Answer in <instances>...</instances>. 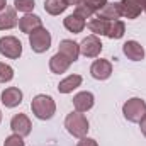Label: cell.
<instances>
[{"label": "cell", "mask_w": 146, "mask_h": 146, "mask_svg": "<svg viewBox=\"0 0 146 146\" xmlns=\"http://www.w3.org/2000/svg\"><path fill=\"white\" fill-rule=\"evenodd\" d=\"M31 110L39 121H49L56 114V102L53 100L51 95L39 94L31 102Z\"/></svg>", "instance_id": "obj_1"}, {"label": "cell", "mask_w": 146, "mask_h": 146, "mask_svg": "<svg viewBox=\"0 0 146 146\" xmlns=\"http://www.w3.org/2000/svg\"><path fill=\"white\" fill-rule=\"evenodd\" d=\"M90 124H88V121H87V117H85V114L83 112H70L68 115H66V119H65V127H66V131L72 134L73 138H83V136H87V133H88V127Z\"/></svg>", "instance_id": "obj_2"}, {"label": "cell", "mask_w": 146, "mask_h": 146, "mask_svg": "<svg viewBox=\"0 0 146 146\" xmlns=\"http://www.w3.org/2000/svg\"><path fill=\"white\" fill-rule=\"evenodd\" d=\"M146 114V102L139 97H133L124 102L122 106V115L129 122H139Z\"/></svg>", "instance_id": "obj_3"}, {"label": "cell", "mask_w": 146, "mask_h": 146, "mask_svg": "<svg viewBox=\"0 0 146 146\" xmlns=\"http://www.w3.org/2000/svg\"><path fill=\"white\" fill-rule=\"evenodd\" d=\"M51 34H49V31L46 29V27H37L34 29L31 34H29V44H31V49L37 53V54H41V53H46L49 48H51Z\"/></svg>", "instance_id": "obj_4"}, {"label": "cell", "mask_w": 146, "mask_h": 146, "mask_svg": "<svg viewBox=\"0 0 146 146\" xmlns=\"http://www.w3.org/2000/svg\"><path fill=\"white\" fill-rule=\"evenodd\" d=\"M0 54L9 60H19L22 54V42L15 36L0 37Z\"/></svg>", "instance_id": "obj_5"}, {"label": "cell", "mask_w": 146, "mask_h": 146, "mask_svg": "<svg viewBox=\"0 0 146 146\" xmlns=\"http://www.w3.org/2000/svg\"><path fill=\"white\" fill-rule=\"evenodd\" d=\"M102 48H104V44L99 39V36L90 34L80 42V54H83L85 58H97L102 53Z\"/></svg>", "instance_id": "obj_6"}, {"label": "cell", "mask_w": 146, "mask_h": 146, "mask_svg": "<svg viewBox=\"0 0 146 146\" xmlns=\"http://www.w3.org/2000/svg\"><path fill=\"white\" fill-rule=\"evenodd\" d=\"M146 0H121L119 7H121V15L126 19H138L143 12Z\"/></svg>", "instance_id": "obj_7"}, {"label": "cell", "mask_w": 146, "mask_h": 146, "mask_svg": "<svg viewBox=\"0 0 146 146\" xmlns=\"http://www.w3.org/2000/svg\"><path fill=\"white\" fill-rule=\"evenodd\" d=\"M10 129L14 134H19L22 138L29 136L31 134V129H33V124H31V119L26 115V114H15L12 119H10Z\"/></svg>", "instance_id": "obj_8"}, {"label": "cell", "mask_w": 146, "mask_h": 146, "mask_svg": "<svg viewBox=\"0 0 146 146\" xmlns=\"http://www.w3.org/2000/svg\"><path fill=\"white\" fill-rule=\"evenodd\" d=\"M22 97L24 95H22V90L19 87H7L0 95V100L7 109H14V107L22 104Z\"/></svg>", "instance_id": "obj_9"}, {"label": "cell", "mask_w": 146, "mask_h": 146, "mask_svg": "<svg viewBox=\"0 0 146 146\" xmlns=\"http://www.w3.org/2000/svg\"><path fill=\"white\" fill-rule=\"evenodd\" d=\"M90 75L95 78V80H107L110 75H112V63L109 60H95L90 66Z\"/></svg>", "instance_id": "obj_10"}, {"label": "cell", "mask_w": 146, "mask_h": 146, "mask_svg": "<svg viewBox=\"0 0 146 146\" xmlns=\"http://www.w3.org/2000/svg\"><path fill=\"white\" fill-rule=\"evenodd\" d=\"M122 53H124V56L126 58H129L131 61H141V60H145V48L138 42V41H134V39H131V41H126L124 44H122Z\"/></svg>", "instance_id": "obj_11"}, {"label": "cell", "mask_w": 146, "mask_h": 146, "mask_svg": "<svg viewBox=\"0 0 146 146\" xmlns=\"http://www.w3.org/2000/svg\"><path fill=\"white\" fill-rule=\"evenodd\" d=\"M95 104V97L92 92H78L75 97H73V107L76 112H87L94 107Z\"/></svg>", "instance_id": "obj_12"}, {"label": "cell", "mask_w": 146, "mask_h": 146, "mask_svg": "<svg viewBox=\"0 0 146 146\" xmlns=\"http://www.w3.org/2000/svg\"><path fill=\"white\" fill-rule=\"evenodd\" d=\"M58 53H61L65 58H68L72 63H75L80 56V44L75 42L73 39H63V41H60Z\"/></svg>", "instance_id": "obj_13"}, {"label": "cell", "mask_w": 146, "mask_h": 146, "mask_svg": "<svg viewBox=\"0 0 146 146\" xmlns=\"http://www.w3.org/2000/svg\"><path fill=\"white\" fill-rule=\"evenodd\" d=\"M41 26H42V21L36 14H24V17L19 19V29L24 34H31L34 29L41 27Z\"/></svg>", "instance_id": "obj_14"}, {"label": "cell", "mask_w": 146, "mask_h": 146, "mask_svg": "<svg viewBox=\"0 0 146 146\" xmlns=\"http://www.w3.org/2000/svg\"><path fill=\"white\" fill-rule=\"evenodd\" d=\"M19 24L17 12L12 7H5V10L0 12V31H10Z\"/></svg>", "instance_id": "obj_15"}, {"label": "cell", "mask_w": 146, "mask_h": 146, "mask_svg": "<svg viewBox=\"0 0 146 146\" xmlns=\"http://www.w3.org/2000/svg\"><path fill=\"white\" fill-rule=\"evenodd\" d=\"M63 26H65V29H66V31H70V33H73V34H80V33L85 29L87 21H85L83 17H80V15H76V14L73 12V14L66 15V17L63 19Z\"/></svg>", "instance_id": "obj_16"}, {"label": "cell", "mask_w": 146, "mask_h": 146, "mask_svg": "<svg viewBox=\"0 0 146 146\" xmlns=\"http://www.w3.org/2000/svg\"><path fill=\"white\" fill-rule=\"evenodd\" d=\"M70 65H72V61L68 58H65L61 53H56V54H53L49 58V70L53 73H56V75H61V73L68 72Z\"/></svg>", "instance_id": "obj_17"}, {"label": "cell", "mask_w": 146, "mask_h": 146, "mask_svg": "<svg viewBox=\"0 0 146 146\" xmlns=\"http://www.w3.org/2000/svg\"><path fill=\"white\" fill-rule=\"evenodd\" d=\"M82 82H83V78H82V75H68L66 78H63L60 83H58V92L60 94H72L75 88H78L80 85H82Z\"/></svg>", "instance_id": "obj_18"}, {"label": "cell", "mask_w": 146, "mask_h": 146, "mask_svg": "<svg viewBox=\"0 0 146 146\" xmlns=\"http://www.w3.org/2000/svg\"><path fill=\"white\" fill-rule=\"evenodd\" d=\"M97 17L99 19H104V21H117L119 17H121V7H119V2H112L109 3L107 2V5L100 10V12H97Z\"/></svg>", "instance_id": "obj_19"}, {"label": "cell", "mask_w": 146, "mask_h": 146, "mask_svg": "<svg viewBox=\"0 0 146 146\" xmlns=\"http://www.w3.org/2000/svg\"><path fill=\"white\" fill-rule=\"evenodd\" d=\"M87 26H88V29H90L92 34H95V36H106L107 34V29H109V21H104V19L95 17V19L88 21Z\"/></svg>", "instance_id": "obj_20"}, {"label": "cell", "mask_w": 146, "mask_h": 146, "mask_svg": "<svg viewBox=\"0 0 146 146\" xmlns=\"http://www.w3.org/2000/svg\"><path fill=\"white\" fill-rule=\"evenodd\" d=\"M68 9L66 0H46L44 2V10L49 15H60Z\"/></svg>", "instance_id": "obj_21"}, {"label": "cell", "mask_w": 146, "mask_h": 146, "mask_svg": "<svg viewBox=\"0 0 146 146\" xmlns=\"http://www.w3.org/2000/svg\"><path fill=\"white\" fill-rule=\"evenodd\" d=\"M126 33V24L122 21H110L109 22V29H107V34L106 36L109 39H121Z\"/></svg>", "instance_id": "obj_22"}, {"label": "cell", "mask_w": 146, "mask_h": 146, "mask_svg": "<svg viewBox=\"0 0 146 146\" xmlns=\"http://www.w3.org/2000/svg\"><path fill=\"white\" fill-rule=\"evenodd\" d=\"M34 7H36L34 0H14V9L19 12H24V14H31L34 10Z\"/></svg>", "instance_id": "obj_23"}, {"label": "cell", "mask_w": 146, "mask_h": 146, "mask_svg": "<svg viewBox=\"0 0 146 146\" xmlns=\"http://www.w3.org/2000/svg\"><path fill=\"white\" fill-rule=\"evenodd\" d=\"M14 78V68L7 63L0 61V83H7Z\"/></svg>", "instance_id": "obj_24"}, {"label": "cell", "mask_w": 146, "mask_h": 146, "mask_svg": "<svg viewBox=\"0 0 146 146\" xmlns=\"http://www.w3.org/2000/svg\"><path fill=\"white\" fill-rule=\"evenodd\" d=\"M82 3L87 5V7L95 14V12H100V10L107 5V0H83Z\"/></svg>", "instance_id": "obj_25"}, {"label": "cell", "mask_w": 146, "mask_h": 146, "mask_svg": "<svg viewBox=\"0 0 146 146\" xmlns=\"http://www.w3.org/2000/svg\"><path fill=\"white\" fill-rule=\"evenodd\" d=\"M3 146H26L24 143V138L19 136V134H10L9 138H5Z\"/></svg>", "instance_id": "obj_26"}, {"label": "cell", "mask_w": 146, "mask_h": 146, "mask_svg": "<svg viewBox=\"0 0 146 146\" xmlns=\"http://www.w3.org/2000/svg\"><path fill=\"white\" fill-rule=\"evenodd\" d=\"M75 14L76 15H80V17H83V19H88V17H92V10L87 7V5H83V3H80V5H76L75 7Z\"/></svg>", "instance_id": "obj_27"}, {"label": "cell", "mask_w": 146, "mask_h": 146, "mask_svg": "<svg viewBox=\"0 0 146 146\" xmlns=\"http://www.w3.org/2000/svg\"><path fill=\"white\" fill-rule=\"evenodd\" d=\"M76 146H99V143H97L94 138H87V136H83V138H80V141L76 143Z\"/></svg>", "instance_id": "obj_28"}, {"label": "cell", "mask_w": 146, "mask_h": 146, "mask_svg": "<svg viewBox=\"0 0 146 146\" xmlns=\"http://www.w3.org/2000/svg\"><path fill=\"white\" fill-rule=\"evenodd\" d=\"M139 127H141V133H143V136L146 138V114L143 115V119L139 121Z\"/></svg>", "instance_id": "obj_29"}, {"label": "cell", "mask_w": 146, "mask_h": 146, "mask_svg": "<svg viewBox=\"0 0 146 146\" xmlns=\"http://www.w3.org/2000/svg\"><path fill=\"white\" fill-rule=\"evenodd\" d=\"M82 2H83V0H66V3H68V7H70V5H75V7H76V5H80Z\"/></svg>", "instance_id": "obj_30"}, {"label": "cell", "mask_w": 146, "mask_h": 146, "mask_svg": "<svg viewBox=\"0 0 146 146\" xmlns=\"http://www.w3.org/2000/svg\"><path fill=\"white\" fill-rule=\"evenodd\" d=\"M5 7H7V0H0V12L5 10Z\"/></svg>", "instance_id": "obj_31"}, {"label": "cell", "mask_w": 146, "mask_h": 146, "mask_svg": "<svg viewBox=\"0 0 146 146\" xmlns=\"http://www.w3.org/2000/svg\"><path fill=\"white\" fill-rule=\"evenodd\" d=\"M143 10H145V12H146V2H145V7H143Z\"/></svg>", "instance_id": "obj_32"}, {"label": "cell", "mask_w": 146, "mask_h": 146, "mask_svg": "<svg viewBox=\"0 0 146 146\" xmlns=\"http://www.w3.org/2000/svg\"><path fill=\"white\" fill-rule=\"evenodd\" d=\"M0 122H2V110H0Z\"/></svg>", "instance_id": "obj_33"}]
</instances>
